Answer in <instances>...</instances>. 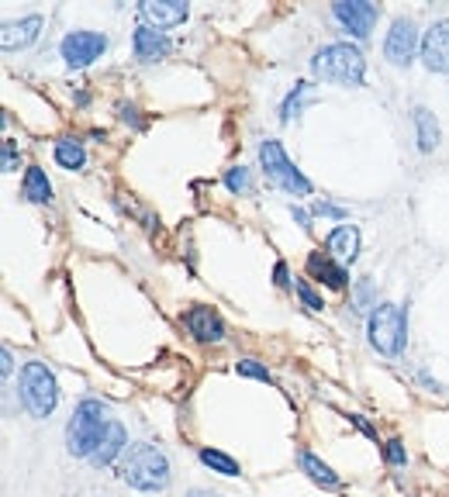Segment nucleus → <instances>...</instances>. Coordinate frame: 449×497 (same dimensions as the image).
Returning a JSON list of instances; mask_svg holds the SVG:
<instances>
[{"instance_id": "nucleus-13", "label": "nucleus", "mask_w": 449, "mask_h": 497, "mask_svg": "<svg viewBox=\"0 0 449 497\" xmlns=\"http://www.w3.org/2000/svg\"><path fill=\"white\" fill-rule=\"evenodd\" d=\"M170 39L156 31V28H149V24H142V28H135V56L142 59V63H159V59H166L170 56Z\"/></svg>"}, {"instance_id": "nucleus-31", "label": "nucleus", "mask_w": 449, "mask_h": 497, "mask_svg": "<svg viewBox=\"0 0 449 497\" xmlns=\"http://www.w3.org/2000/svg\"><path fill=\"white\" fill-rule=\"evenodd\" d=\"M273 276H277V287H287V283H291V273H287V263H277V270H273Z\"/></svg>"}, {"instance_id": "nucleus-20", "label": "nucleus", "mask_w": 449, "mask_h": 497, "mask_svg": "<svg viewBox=\"0 0 449 497\" xmlns=\"http://www.w3.org/2000/svg\"><path fill=\"white\" fill-rule=\"evenodd\" d=\"M301 466H304V474L312 476L314 484H321V487H339V474H332V466L321 463L314 452H301Z\"/></svg>"}, {"instance_id": "nucleus-34", "label": "nucleus", "mask_w": 449, "mask_h": 497, "mask_svg": "<svg viewBox=\"0 0 449 497\" xmlns=\"http://www.w3.org/2000/svg\"><path fill=\"white\" fill-rule=\"evenodd\" d=\"M187 497H215V494H207V491H190Z\"/></svg>"}, {"instance_id": "nucleus-30", "label": "nucleus", "mask_w": 449, "mask_h": 497, "mask_svg": "<svg viewBox=\"0 0 449 497\" xmlns=\"http://www.w3.org/2000/svg\"><path fill=\"white\" fill-rule=\"evenodd\" d=\"M366 304H370V283H366V280H359V287H357V308H359V311H366Z\"/></svg>"}, {"instance_id": "nucleus-25", "label": "nucleus", "mask_w": 449, "mask_h": 497, "mask_svg": "<svg viewBox=\"0 0 449 497\" xmlns=\"http://www.w3.org/2000/svg\"><path fill=\"white\" fill-rule=\"evenodd\" d=\"M235 370H239L242 377H252V380H263V384H269V370L263 366V362H256V360H239V362H235Z\"/></svg>"}, {"instance_id": "nucleus-32", "label": "nucleus", "mask_w": 449, "mask_h": 497, "mask_svg": "<svg viewBox=\"0 0 449 497\" xmlns=\"http://www.w3.org/2000/svg\"><path fill=\"white\" fill-rule=\"evenodd\" d=\"M0 370H4V377H11V370H14V356H11V349H4V356H0Z\"/></svg>"}, {"instance_id": "nucleus-33", "label": "nucleus", "mask_w": 449, "mask_h": 497, "mask_svg": "<svg viewBox=\"0 0 449 497\" xmlns=\"http://www.w3.org/2000/svg\"><path fill=\"white\" fill-rule=\"evenodd\" d=\"M291 214H294V222H297L301 228H312V225H308V214H304L301 207H291Z\"/></svg>"}, {"instance_id": "nucleus-9", "label": "nucleus", "mask_w": 449, "mask_h": 497, "mask_svg": "<svg viewBox=\"0 0 449 497\" xmlns=\"http://www.w3.org/2000/svg\"><path fill=\"white\" fill-rule=\"evenodd\" d=\"M415 48H418V31L411 18H398L387 31V42H383V56L394 63V66H408L415 59Z\"/></svg>"}, {"instance_id": "nucleus-23", "label": "nucleus", "mask_w": 449, "mask_h": 497, "mask_svg": "<svg viewBox=\"0 0 449 497\" xmlns=\"http://www.w3.org/2000/svg\"><path fill=\"white\" fill-rule=\"evenodd\" d=\"M308 100H314V87H312V83H297L291 97L284 100V108H280V118H284V121L297 118V114H301V108H304Z\"/></svg>"}, {"instance_id": "nucleus-12", "label": "nucleus", "mask_w": 449, "mask_h": 497, "mask_svg": "<svg viewBox=\"0 0 449 497\" xmlns=\"http://www.w3.org/2000/svg\"><path fill=\"white\" fill-rule=\"evenodd\" d=\"M42 24L45 22L39 18V14H28V18H22V22H7V24H4V31H0V46L7 48V52L31 46V42L39 39Z\"/></svg>"}, {"instance_id": "nucleus-5", "label": "nucleus", "mask_w": 449, "mask_h": 497, "mask_svg": "<svg viewBox=\"0 0 449 497\" xmlns=\"http://www.w3.org/2000/svg\"><path fill=\"white\" fill-rule=\"evenodd\" d=\"M22 401L35 418H48L59 405V384L45 362H24L22 370Z\"/></svg>"}, {"instance_id": "nucleus-2", "label": "nucleus", "mask_w": 449, "mask_h": 497, "mask_svg": "<svg viewBox=\"0 0 449 497\" xmlns=\"http://www.w3.org/2000/svg\"><path fill=\"white\" fill-rule=\"evenodd\" d=\"M108 425H111V418H108V407L101 405V401H80V407L73 411V418H69L66 425L69 456L90 459L97 452V446H101Z\"/></svg>"}, {"instance_id": "nucleus-16", "label": "nucleus", "mask_w": 449, "mask_h": 497, "mask_svg": "<svg viewBox=\"0 0 449 497\" xmlns=\"http://www.w3.org/2000/svg\"><path fill=\"white\" fill-rule=\"evenodd\" d=\"M125 442H128L125 425H121V422H111L108 432H104V439H101V446H97V452L90 456V463H93V466H108V463H114V456H121Z\"/></svg>"}, {"instance_id": "nucleus-3", "label": "nucleus", "mask_w": 449, "mask_h": 497, "mask_svg": "<svg viewBox=\"0 0 449 497\" xmlns=\"http://www.w3.org/2000/svg\"><path fill=\"white\" fill-rule=\"evenodd\" d=\"M312 69L339 87H359L363 83V73H366V59L357 46L349 42H332V46H321L314 52Z\"/></svg>"}, {"instance_id": "nucleus-18", "label": "nucleus", "mask_w": 449, "mask_h": 497, "mask_svg": "<svg viewBox=\"0 0 449 497\" xmlns=\"http://www.w3.org/2000/svg\"><path fill=\"white\" fill-rule=\"evenodd\" d=\"M415 128H418V149L432 153L439 145V121L428 108H415Z\"/></svg>"}, {"instance_id": "nucleus-26", "label": "nucleus", "mask_w": 449, "mask_h": 497, "mask_svg": "<svg viewBox=\"0 0 449 497\" xmlns=\"http://www.w3.org/2000/svg\"><path fill=\"white\" fill-rule=\"evenodd\" d=\"M383 456H387V463H391V466H404V463H408V452H404L401 439H391V442L383 446Z\"/></svg>"}, {"instance_id": "nucleus-17", "label": "nucleus", "mask_w": 449, "mask_h": 497, "mask_svg": "<svg viewBox=\"0 0 449 497\" xmlns=\"http://www.w3.org/2000/svg\"><path fill=\"white\" fill-rule=\"evenodd\" d=\"M325 248H329L336 259H342V263H353V259H357V252H359V231L353 225L332 228V235H329Z\"/></svg>"}, {"instance_id": "nucleus-4", "label": "nucleus", "mask_w": 449, "mask_h": 497, "mask_svg": "<svg viewBox=\"0 0 449 497\" xmlns=\"http://www.w3.org/2000/svg\"><path fill=\"white\" fill-rule=\"evenodd\" d=\"M370 345L383 356H401L408 342V315L401 304H381L370 311Z\"/></svg>"}, {"instance_id": "nucleus-29", "label": "nucleus", "mask_w": 449, "mask_h": 497, "mask_svg": "<svg viewBox=\"0 0 449 497\" xmlns=\"http://www.w3.org/2000/svg\"><path fill=\"white\" fill-rule=\"evenodd\" d=\"M314 214H329V218H339V222L346 218V211H342V207H336V204H325V201L314 204Z\"/></svg>"}, {"instance_id": "nucleus-21", "label": "nucleus", "mask_w": 449, "mask_h": 497, "mask_svg": "<svg viewBox=\"0 0 449 497\" xmlns=\"http://www.w3.org/2000/svg\"><path fill=\"white\" fill-rule=\"evenodd\" d=\"M56 162L66 166V170H80V166L87 162V153H84L80 142H73V138H59V142H56Z\"/></svg>"}, {"instance_id": "nucleus-7", "label": "nucleus", "mask_w": 449, "mask_h": 497, "mask_svg": "<svg viewBox=\"0 0 449 497\" xmlns=\"http://www.w3.org/2000/svg\"><path fill=\"white\" fill-rule=\"evenodd\" d=\"M108 48V39L101 31H69L63 39V59L69 69H84L93 59H101Z\"/></svg>"}, {"instance_id": "nucleus-14", "label": "nucleus", "mask_w": 449, "mask_h": 497, "mask_svg": "<svg viewBox=\"0 0 449 497\" xmlns=\"http://www.w3.org/2000/svg\"><path fill=\"white\" fill-rule=\"evenodd\" d=\"M183 321H187V328H190L194 339H201V342H222L224 339L222 318L215 315L211 308H190Z\"/></svg>"}, {"instance_id": "nucleus-8", "label": "nucleus", "mask_w": 449, "mask_h": 497, "mask_svg": "<svg viewBox=\"0 0 449 497\" xmlns=\"http://www.w3.org/2000/svg\"><path fill=\"white\" fill-rule=\"evenodd\" d=\"M332 14H336V22L342 24L353 39H366L370 28L381 18L377 4H366V0H339L336 7H332Z\"/></svg>"}, {"instance_id": "nucleus-11", "label": "nucleus", "mask_w": 449, "mask_h": 497, "mask_svg": "<svg viewBox=\"0 0 449 497\" xmlns=\"http://www.w3.org/2000/svg\"><path fill=\"white\" fill-rule=\"evenodd\" d=\"M138 14L149 28L159 31V28H173V24L187 22V4H180V0H142Z\"/></svg>"}, {"instance_id": "nucleus-27", "label": "nucleus", "mask_w": 449, "mask_h": 497, "mask_svg": "<svg viewBox=\"0 0 449 497\" xmlns=\"http://www.w3.org/2000/svg\"><path fill=\"white\" fill-rule=\"evenodd\" d=\"M297 294H301V301H304V304H308L312 311H321V308H325V301L314 294L312 283H308V280H297Z\"/></svg>"}, {"instance_id": "nucleus-10", "label": "nucleus", "mask_w": 449, "mask_h": 497, "mask_svg": "<svg viewBox=\"0 0 449 497\" xmlns=\"http://www.w3.org/2000/svg\"><path fill=\"white\" fill-rule=\"evenodd\" d=\"M422 63L432 73H449V22H436L422 39Z\"/></svg>"}, {"instance_id": "nucleus-22", "label": "nucleus", "mask_w": 449, "mask_h": 497, "mask_svg": "<svg viewBox=\"0 0 449 497\" xmlns=\"http://www.w3.org/2000/svg\"><path fill=\"white\" fill-rule=\"evenodd\" d=\"M201 463L204 466H211L215 474L222 476H239L242 470H239V463L228 456V452H218V449H201Z\"/></svg>"}, {"instance_id": "nucleus-1", "label": "nucleus", "mask_w": 449, "mask_h": 497, "mask_svg": "<svg viewBox=\"0 0 449 497\" xmlns=\"http://www.w3.org/2000/svg\"><path fill=\"white\" fill-rule=\"evenodd\" d=\"M170 476H173L170 474V459L156 446H132L125 463H121V480L135 491H145V494L170 487Z\"/></svg>"}, {"instance_id": "nucleus-19", "label": "nucleus", "mask_w": 449, "mask_h": 497, "mask_svg": "<svg viewBox=\"0 0 449 497\" xmlns=\"http://www.w3.org/2000/svg\"><path fill=\"white\" fill-rule=\"evenodd\" d=\"M24 197H28L31 204L52 201V183H48V177H45V170L28 166V173H24Z\"/></svg>"}, {"instance_id": "nucleus-15", "label": "nucleus", "mask_w": 449, "mask_h": 497, "mask_svg": "<svg viewBox=\"0 0 449 497\" xmlns=\"http://www.w3.org/2000/svg\"><path fill=\"white\" fill-rule=\"evenodd\" d=\"M308 273H312L314 280H321L325 287H332V291H342V287L349 283L346 270L339 266L329 252H312V256H308Z\"/></svg>"}, {"instance_id": "nucleus-28", "label": "nucleus", "mask_w": 449, "mask_h": 497, "mask_svg": "<svg viewBox=\"0 0 449 497\" xmlns=\"http://www.w3.org/2000/svg\"><path fill=\"white\" fill-rule=\"evenodd\" d=\"M14 166H18V149L14 142H4V173H14Z\"/></svg>"}, {"instance_id": "nucleus-24", "label": "nucleus", "mask_w": 449, "mask_h": 497, "mask_svg": "<svg viewBox=\"0 0 449 497\" xmlns=\"http://www.w3.org/2000/svg\"><path fill=\"white\" fill-rule=\"evenodd\" d=\"M224 187H228L232 194H249V190H252V180H249L246 166H235V170H228V173H224Z\"/></svg>"}, {"instance_id": "nucleus-6", "label": "nucleus", "mask_w": 449, "mask_h": 497, "mask_svg": "<svg viewBox=\"0 0 449 497\" xmlns=\"http://www.w3.org/2000/svg\"><path fill=\"white\" fill-rule=\"evenodd\" d=\"M260 162H263L269 180L277 183V187H284L287 194H297V197H308V194H312V180L287 159V153H284L280 142H273V138L263 142V145H260Z\"/></svg>"}]
</instances>
